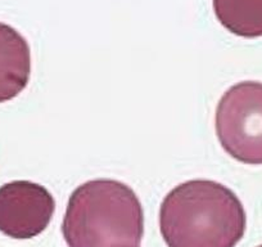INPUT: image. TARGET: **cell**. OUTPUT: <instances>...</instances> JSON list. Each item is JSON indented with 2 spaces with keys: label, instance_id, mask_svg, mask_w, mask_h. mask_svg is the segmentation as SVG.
<instances>
[{
  "label": "cell",
  "instance_id": "8992f818",
  "mask_svg": "<svg viewBox=\"0 0 262 247\" xmlns=\"http://www.w3.org/2000/svg\"><path fill=\"white\" fill-rule=\"evenodd\" d=\"M220 24L242 37L262 36V0H213Z\"/></svg>",
  "mask_w": 262,
  "mask_h": 247
},
{
  "label": "cell",
  "instance_id": "7a4b0ae2",
  "mask_svg": "<svg viewBox=\"0 0 262 247\" xmlns=\"http://www.w3.org/2000/svg\"><path fill=\"white\" fill-rule=\"evenodd\" d=\"M62 233L69 247H140L142 203L125 183L86 181L70 196Z\"/></svg>",
  "mask_w": 262,
  "mask_h": 247
},
{
  "label": "cell",
  "instance_id": "52a82bcc",
  "mask_svg": "<svg viewBox=\"0 0 262 247\" xmlns=\"http://www.w3.org/2000/svg\"><path fill=\"white\" fill-rule=\"evenodd\" d=\"M257 247H262V244H261V246H257Z\"/></svg>",
  "mask_w": 262,
  "mask_h": 247
},
{
  "label": "cell",
  "instance_id": "5b68a950",
  "mask_svg": "<svg viewBox=\"0 0 262 247\" xmlns=\"http://www.w3.org/2000/svg\"><path fill=\"white\" fill-rule=\"evenodd\" d=\"M31 72V53L24 36L0 24V103L16 98L27 87Z\"/></svg>",
  "mask_w": 262,
  "mask_h": 247
},
{
  "label": "cell",
  "instance_id": "3957f363",
  "mask_svg": "<svg viewBox=\"0 0 262 247\" xmlns=\"http://www.w3.org/2000/svg\"><path fill=\"white\" fill-rule=\"evenodd\" d=\"M216 134L224 150L248 165H262V83L242 81L221 97Z\"/></svg>",
  "mask_w": 262,
  "mask_h": 247
},
{
  "label": "cell",
  "instance_id": "6da1fadb",
  "mask_svg": "<svg viewBox=\"0 0 262 247\" xmlns=\"http://www.w3.org/2000/svg\"><path fill=\"white\" fill-rule=\"evenodd\" d=\"M246 223L235 193L207 179L179 184L160 210L161 233L168 247H235Z\"/></svg>",
  "mask_w": 262,
  "mask_h": 247
},
{
  "label": "cell",
  "instance_id": "277c9868",
  "mask_svg": "<svg viewBox=\"0 0 262 247\" xmlns=\"http://www.w3.org/2000/svg\"><path fill=\"white\" fill-rule=\"evenodd\" d=\"M55 201L49 191L29 180L0 188V232L16 239L39 236L52 221Z\"/></svg>",
  "mask_w": 262,
  "mask_h": 247
}]
</instances>
